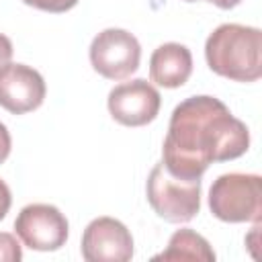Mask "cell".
I'll use <instances>...</instances> for the list:
<instances>
[{
    "label": "cell",
    "mask_w": 262,
    "mask_h": 262,
    "mask_svg": "<svg viewBox=\"0 0 262 262\" xmlns=\"http://www.w3.org/2000/svg\"><path fill=\"white\" fill-rule=\"evenodd\" d=\"M250 147V131L244 121L215 96L184 98L170 117L162 145V164L180 178H201L213 162L244 156Z\"/></svg>",
    "instance_id": "cell-1"
},
{
    "label": "cell",
    "mask_w": 262,
    "mask_h": 262,
    "mask_svg": "<svg viewBox=\"0 0 262 262\" xmlns=\"http://www.w3.org/2000/svg\"><path fill=\"white\" fill-rule=\"evenodd\" d=\"M211 72L233 82H256L262 76V33L237 23L219 25L205 43Z\"/></svg>",
    "instance_id": "cell-2"
},
{
    "label": "cell",
    "mask_w": 262,
    "mask_h": 262,
    "mask_svg": "<svg viewBox=\"0 0 262 262\" xmlns=\"http://www.w3.org/2000/svg\"><path fill=\"white\" fill-rule=\"evenodd\" d=\"M147 203L168 223H186L201 211V178H180L160 162L145 182Z\"/></svg>",
    "instance_id": "cell-3"
},
{
    "label": "cell",
    "mask_w": 262,
    "mask_h": 262,
    "mask_svg": "<svg viewBox=\"0 0 262 262\" xmlns=\"http://www.w3.org/2000/svg\"><path fill=\"white\" fill-rule=\"evenodd\" d=\"M209 209L225 223L260 221L262 178L258 174L229 172L217 176L209 188Z\"/></svg>",
    "instance_id": "cell-4"
},
{
    "label": "cell",
    "mask_w": 262,
    "mask_h": 262,
    "mask_svg": "<svg viewBox=\"0 0 262 262\" xmlns=\"http://www.w3.org/2000/svg\"><path fill=\"white\" fill-rule=\"evenodd\" d=\"M141 45L125 29H104L90 43V63L106 80H125L137 72Z\"/></svg>",
    "instance_id": "cell-5"
},
{
    "label": "cell",
    "mask_w": 262,
    "mask_h": 262,
    "mask_svg": "<svg viewBox=\"0 0 262 262\" xmlns=\"http://www.w3.org/2000/svg\"><path fill=\"white\" fill-rule=\"evenodd\" d=\"M14 233L18 239L37 252H55L66 246L70 225L66 215L47 203H33L20 209L14 219Z\"/></svg>",
    "instance_id": "cell-6"
},
{
    "label": "cell",
    "mask_w": 262,
    "mask_h": 262,
    "mask_svg": "<svg viewBox=\"0 0 262 262\" xmlns=\"http://www.w3.org/2000/svg\"><path fill=\"white\" fill-rule=\"evenodd\" d=\"M162 96L143 78L117 84L106 98L111 117L125 127H143L151 123L160 113Z\"/></svg>",
    "instance_id": "cell-7"
},
{
    "label": "cell",
    "mask_w": 262,
    "mask_h": 262,
    "mask_svg": "<svg viewBox=\"0 0 262 262\" xmlns=\"http://www.w3.org/2000/svg\"><path fill=\"white\" fill-rule=\"evenodd\" d=\"M80 250L86 262H127L133 258V235L119 219L96 217L86 225Z\"/></svg>",
    "instance_id": "cell-8"
},
{
    "label": "cell",
    "mask_w": 262,
    "mask_h": 262,
    "mask_svg": "<svg viewBox=\"0 0 262 262\" xmlns=\"http://www.w3.org/2000/svg\"><path fill=\"white\" fill-rule=\"evenodd\" d=\"M47 86L43 76L25 63H6L0 70V106L12 115H25L39 108Z\"/></svg>",
    "instance_id": "cell-9"
},
{
    "label": "cell",
    "mask_w": 262,
    "mask_h": 262,
    "mask_svg": "<svg viewBox=\"0 0 262 262\" xmlns=\"http://www.w3.org/2000/svg\"><path fill=\"white\" fill-rule=\"evenodd\" d=\"M192 74V53L182 43H162L149 57V78L162 88H180Z\"/></svg>",
    "instance_id": "cell-10"
},
{
    "label": "cell",
    "mask_w": 262,
    "mask_h": 262,
    "mask_svg": "<svg viewBox=\"0 0 262 262\" xmlns=\"http://www.w3.org/2000/svg\"><path fill=\"white\" fill-rule=\"evenodd\" d=\"M154 260H201V262H213L215 252L211 244L196 231L184 227L170 235L168 248L154 256Z\"/></svg>",
    "instance_id": "cell-11"
},
{
    "label": "cell",
    "mask_w": 262,
    "mask_h": 262,
    "mask_svg": "<svg viewBox=\"0 0 262 262\" xmlns=\"http://www.w3.org/2000/svg\"><path fill=\"white\" fill-rule=\"evenodd\" d=\"M23 258V250L18 239L12 233L0 231V262H18Z\"/></svg>",
    "instance_id": "cell-12"
},
{
    "label": "cell",
    "mask_w": 262,
    "mask_h": 262,
    "mask_svg": "<svg viewBox=\"0 0 262 262\" xmlns=\"http://www.w3.org/2000/svg\"><path fill=\"white\" fill-rule=\"evenodd\" d=\"M23 2L27 6L45 10V12H66V10H72L80 0H23Z\"/></svg>",
    "instance_id": "cell-13"
},
{
    "label": "cell",
    "mask_w": 262,
    "mask_h": 262,
    "mask_svg": "<svg viewBox=\"0 0 262 262\" xmlns=\"http://www.w3.org/2000/svg\"><path fill=\"white\" fill-rule=\"evenodd\" d=\"M10 205H12V194H10V188L8 184L0 178V221L6 217V213L10 211Z\"/></svg>",
    "instance_id": "cell-14"
},
{
    "label": "cell",
    "mask_w": 262,
    "mask_h": 262,
    "mask_svg": "<svg viewBox=\"0 0 262 262\" xmlns=\"http://www.w3.org/2000/svg\"><path fill=\"white\" fill-rule=\"evenodd\" d=\"M10 147H12V139H10V133L6 129L4 123H0V164L6 162V158L10 156Z\"/></svg>",
    "instance_id": "cell-15"
},
{
    "label": "cell",
    "mask_w": 262,
    "mask_h": 262,
    "mask_svg": "<svg viewBox=\"0 0 262 262\" xmlns=\"http://www.w3.org/2000/svg\"><path fill=\"white\" fill-rule=\"evenodd\" d=\"M12 59V41L0 33V70Z\"/></svg>",
    "instance_id": "cell-16"
},
{
    "label": "cell",
    "mask_w": 262,
    "mask_h": 262,
    "mask_svg": "<svg viewBox=\"0 0 262 262\" xmlns=\"http://www.w3.org/2000/svg\"><path fill=\"white\" fill-rule=\"evenodd\" d=\"M211 4H215L217 8H223V10H229V8H235L242 0H207Z\"/></svg>",
    "instance_id": "cell-17"
},
{
    "label": "cell",
    "mask_w": 262,
    "mask_h": 262,
    "mask_svg": "<svg viewBox=\"0 0 262 262\" xmlns=\"http://www.w3.org/2000/svg\"><path fill=\"white\" fill-rule=\"evenodd\" d=\"M184 2H196V0H184Z\"/></svg>",
    "instance_id": "cell-18"
}]
</instances>
